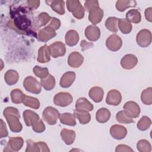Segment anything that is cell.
I'll list each match as a JSON object with an SVG mask.
<instances>
[{
    "label": "cell",
    "instance_id": "obj_37",
    "mask_svg": "<svg viewBox=\"0 0 152 152\" xmlns=\"http://www.w3.org/2000/svg\"><path fill=\"white\" fill-rule=\"evenodd\" d=\"M118 18L114 17H110L107 18L105 22V26L107 29L113 33L118 31Z\"/></svg>",
    "mask_w": 152,
    "mask_h": 152
},
{
    "label": "cell",
    "instance_id": "obj_42",
    "mask_svg": "<svg viewBox=\"0 0 152 152\" xmlns=\"http://www.w3.org/2000/svg\"><path fill=\"white\" fill-rule=\"evenodd\" d=\"M137 148L140 152H150L151 150V146L148 141L140 140L137 144Z\"/></svg>",
    "mask_w": 152,
    "mask_h": 152
},
{
    "label": "cell",
    "instance_id": "obj_45",
    "mask_svg": "<svg viewBox=\"0 0 152 152\" xmlns=\"http://www.w3.org/2000/svg\"><path fill=\"white\" fill-rule=\"evenodd\" d=\"M33 130L37 133H41L45 130V125L42 119H39L36 124L32 125Z\"/></svg>",
    "mask_w": 152,
    "mask_h": 152
},
{
    "label": "cell",
    "instance_id": "obj_24",
    "mask_svg": "<svg viewBox=\"0 0 152 152\" xmlns=\"http://www.w3.org/2000/svg\"><path fill=\"white\" fill-rule=\"evenodd\" d=\"M74 115L82 125L88 124L91 120V115L86 110L75 109L74 110Z\"/></svg>",
    "mask_w": 152,
    "mask_h": 152
},
{
    "label": "cell",
    "instance_id": "obj_19",
    "mask_svg": "<svg viewBox=\"0 0 152 152\" xmlns=\"http://www.w3.org/2000/svg\"><path fill=\"white\" fill-rule=\"evenodd\" d=\"M23 118L26 125L28 126H32L40 119L39 116L30 110H26L23 112Z\"/></svg>",
    "mask_w": 152,
    "mask_h": 152
},
{
    "label": "cell",
    "instance_id": "obj_50",
    "mask_svg": "<svg viewBox=\"0 0 152 152\" xmlns=\"http://www.w3.org/2000/svg\"><path fill=\"white\" fill-rule=\"evenodd\" d=\"M27 6L30 10H34L37 9L40 5V1H27Z\"/></svg>",
    "mask_w": 152,
    "mask_h": 152
},
{
    "label": "cell",
    "instance_id": "obj_48",
    "mask_svg": "<svg viewBox=\"0 0 152 152\" xmlns=\"http://www.w3.org/2000/svg\"><path fill=\"white\" fill-rule=\"evenodd\" d=\"M48 26L51 27L52 28H53L56 31V30H58L60 27L61 21L59 19H58L55 17H53V18H52L51 21H50V24Z\"/></svg>",
    "mask_w": 152,
    "mask_h": 152
},
{
    "label": "cell",
    "instance_id": "obj_23",
    "mask_svg": "<svg viewBox=\"0 0 152 152\" xmlns=\"http://www.w3.org/2000/svg\"><path fill=\"white\" fill-rule=\"evenodd\" d=\"M46 3L49 5L51 8L59 15H63L65 13V4L62 0L46 1Z\"/></svg>",
    "mask_w": 152,
    "mask_h": 152
},
{
    "label": "cell",
    "instance_id": "obj_44",
    "mask_svg": "<svg viewBox=\"0 0 152 152\" xmlns=\"http://www.w3.org/2000/svg\"><path fill=\"white\" fill-rule=\"evenodd\" d=\"M27 147L26 149V152H37L39 151L37 142L32 141L31 140H27Z\"/></svg>",
    "mask_w": 152,
    "mask_h": 152
},
{
    "label": "cell",
    "instance_id": "obj_14",
    "mask_svg": "<svg viewBox=\"0 0 152 152\" xmlns=\"http://www.w3.org/2000/svg\"><path fill=\"white\" fill-rule=\"evenodd\" d=\"M110 134L113 138L116 140H122L126 135L127 129L122 125L115 124L110 127Z\"/></svg>",
    "mask_w": 152,
    "mask_h": 152
},
{
    "label": "cell",
    "instance_id": "obj_27",
    "mask_svg": "<svg viewBox=\"0 0 152 152\" xmlns=\"http://www.w3.org/2000/svg\"><path fill=\"white\" fill-rule=\"evenodd\" d=\"M111 116L110 112L109 109L105 107L99 109L96 114V119L99 123H106L107 122Z\"/></svg>",
    "mask_w": 152,
    "mask_h": 152
},
{
    "label": "cell",
    "instance_id": "obj_39",
    "mask_svg": "<svg viewBox=\"0 0 152 152\" xmlns=\"http://www.w3.org/2000/svg\"><path fill=\"white\" fill-rule=\"evenodd\" d=\"M141 100L142 102L147 105H150L152 103V88L151 87L143 90L141 94Z\"/></svg>",
    "mask_w": 152,
    "mask_h": 152
},
{
    "label": "cell",
    "instance_id": "obj_32",
    "mask_svg": "<svg viewBox=\"0 0 152 152\" xmlns=\"http://www.w3.org/2000/svg\"><path fill=\"white\" fill-rule=\"evenodd\" d=\"M126 19L130 23H138L141 21V13L136 9L130 10L126 14Z\"/></svg>",
    "mask_w": 152,
    "mask_h": 152
},
{
    "label": "cell",
    "instance_id": "obj_12",
    "mask_svg": "<svg viewBox=\"0 0 152 152\" xmlns=\"http://www.w3.org/2000/svg\"><path fill=\"white\" fill-rule=\"evenodd\" d=\"M88 20L93 25L100 23L103 17V10L99 6L93 7L88 11Z\"/></svg>",
    "mask_w": 152,
    "mask_h": 152
},
{
    "label": "cell",
    "instance_id": "obj_36",
    "mask_svg": "<svg viewBox=\"0 0 152 152\" xmlns=\"http://www.w3.org/2000/svg\"><path fill=\"white\" fill-rule=\"evenodd\" d=\"M52 19L51 17L46 12H41L34 20V24L37 27H40L46 25L50 20Z\"/></svg>",
    "mask_w": 152,
    "mask_h": 152
},
{
    "label": "cell",
    "instance_id": "obj_13",
    "mask_svg": "<svg viewBox=\"0 0 152 152\" xmlns=\"http://www.w3.org/2000/svg\"><path fill=\"white\" fill-rule=\"evenodd\" d=\"M122 100V95L121 93L115 89L110 90L106 96V102L107 104L112 106H118Z\"/></svg>",
    "mask_w": 152,
    "mask_h": 152
},
{
    "label": "cell",
    "instance_id": "obj_33",
    "mask_svg": "<svg viewBox=\"0 0 152 152\" xmlns=\"http://www.w3.org/2000/svg\"><path fill=\"white\" fill-rule=\"evenodd\" d=\"M40 84L46 90L50 91L55 87V79L53 76L49 74L46 77L41 78Z\"/></svg>",
    "mask_w": 152,
    "mask_h": 152
},
{
    "label": "cell",
    "instance_id": "obj_47",
    "mask_svg": "<svg viewBox=\"0 0 152 152\" xmlns=\"http://www.w3.org/2000/svg\"><path fill=\"white\" fill-rule=\"evenodd\" d=\"M8 135V131L7 129V126L5 123L3 121L2 119H1V131H0V137L1 138L7 137Z\"/></svg>",
    "mask_w": 152,
    "mask_h": 152
},
{
    "label": "cell",
    "instance_id": "obj_6",
    "mask_svg": "<svg viewBox=\"0 0 152 152\" xmlns=\"http://www.w3.org/2000/svg\"><path fill=\"white\" fill-rule=\"evenodd\" d=\"M73 100L72 95L68 92H59L53 97L54 103L60 107H65L69 105Z\"/></svg>",
    "mask_w": 152,
    "mask_h": 152
},
{
    "label": "cell",
    "instance_id": "obj_51",
    "mask_svg": "<svg viewBox=\"0 0 152 152\" xmlns=\"http://www.w3.org/2000/svg\"><path fill=\"white\" fill-rule=\"evenodd\" d=\"M37 146L39 150V151H50V150L48 148V146L45 142L40 141V142H37Z\"/></svg>",
    "mask_w": 152,
    "mask_h": 152
},
{
    "label": "cell",
    "instance_id": "obj_3",
    "mask_svg": "<svg viewBox=\"0 0 152 152\" xmlns=\"http://www.w3.org/2000/svg\"><path fill=\"white\" fill-rule=\"evenodd\" d=\"M68 10L72 12L77 19H82L84 16V8L78 0H68L66 2Z\"/></svg>",
    "mask_w": 152,
    "mask_h": 152
},
{
    "label": "cell",
    "instance_id": "obj_34",
    "mask_svg": "<svg viewBox=\"0 0 152 152\" xmlns=\"http://www.w3.org/2000/svg\"><path fill=\"white\" fill-rule=\"evenodd\" d=\"M137 4L135 1L132 0H119L116 1V8L118 11L122 12L129 7H135Z\"/></svg>",
    "mask_w": 152,
    "mask_h": 152
},
{
    "label": "cell",
    "instance_id": "obj_16",
    "mask_svg": "<svg viewBox=\"0 0 152 152\" xmlns=\"http://www.w3.org/2000/svg\"><path fill=\"white\" fill-rule=\"evenodd\" d=\"M56 35L55 30L51 27L48 26L39 31V39L43 42H46Z\"/></svg>",
    "mask_w": 152,
    "mask_h": 152
},
{
    "label": "cell",
    "instance_id": "obj_35",
    "mask_svg": "<svg viewBox=\"0 0 152 152\" xmlns=\"http://www.w3.org/2000/svg\"><path fill=\"white\" fill-rule=\"evenodd\" d=\"M118 27L121 31L124 34L129 33L132 28V24L126 19L119 18L118 19Z\"/></svg>",
    "mask_w": 152,
    "mask_h": 152
},
{
    "label": "cell",
    "instance_id": "obj_22",
    "mask_svg": "<svg viewBox=\"0 0 152 152\" xmlns=\"http://www.w3.org/2000/svg\"><path fill=\"white\" fill-rule=\"evenodd\" d=\"M60 135L66 145L72 144L75 139V132L72 129L64 128L61 130Z\"/></svg>",
    "mask_w": 152,
    "mask_h": 152
},
{
    "label": "cell",
    "instance_id": "obj_4",
    "mask_svg": "<svg viewBox=\"0 0 152 152\" xmlns=\"http://www.w3.org/2000/svg\"><path fill=\"white\" fill-rule=\"evenodd\" d=\"M23 86L26 90L34 94H39L42 90V86L36 78L28 76L24 80Z\"/></svg>",
    "mask_w": 152,
    "mask_h": 152
},
{
    "label": "cell",
    "instance_id": "obj_17",
    "mask_svg": "<svg viewBox=\"0 0 152 152\" xmlns=\"http://www.w3.org/2000/svg\"><path fill=\"white\" fill-rule=\"evenodd\" d=\"M84 61V57L78 52H73L69 54L68 58V64L72 68L80 67Z\"/></svg>",
    "mask_w": 152,
    "mask_h": 152
},
{
    "label": "cell",
    "instance_id": "obj_41",
    "mask_svg": "<svg viewBox=\"0 0 152 152\" xmlns=\"http://www.w3.org/2000/svg\"><path fill=\"white\" fill-rule=\"evenodd\" d=\"M23 94V93L20 89L15 88L12 90L10 93L12 102L15 104L22 103V97Z\"/></svg>",
    "mask_w": 152,
    "mask_h": 152
},
{
    "label": "cell",
    "instance_id": "obj_18",
    "mask_svg": "<svg viewBox=\"0 0 152 152\" xmlns=\"http://www.w3.org/2000/svg\"><path fill=\"white\" fill-rule=\"evenodd\" d=\"M85 36L90 41H96L100 36V28L93 24L88 26L85 30Z\"/></svg>",
    "mask_w": 152,
    "mask_h": 152
},
{
    "label": "cell",
    "instance_id": "obj_2",
    "mask_svg": "<svg viewBox=\"0 0 152 152\" xmlns=\"http://www.w3.org/2000/svg\"><path fill=\"white\" fill-rule=\"evenodd\" d=\"M21 8H15L14 11H11V15L13 16L15 27L19 31L30 32L31 31V21L26 15V11H23Z\"/></svg>",
    "mask_w": 152,
    "mask_h": 152
},
{
    "label": "cell",
    "instance_id": "obj_1",
    "mask_svg": "<svg viewBox=\"0 0 152 152\" xmlns=\"http://www.w3.org/2000/svg\"><path fill=\"white\" fill-rule=\"evenodd\" d=\"M3 115L6 118L11 131L19 132L22 130L23 126L20 122V113L17 108L7 107L3 111Z\"/></svg>",
    "mask_w": 152,
    "mask_h": 152
},
{
    "label": "cell",
    "instance_id": "obj_15",
    "mask_svg": "<svg viewBox=\"0 0 152 152\" xmlns=\"http://www.w3.org/2000/svg\"><path fill=\"white\" fill-rule=\"evenodd\" d=\"M138 63V58L133 54L125 55L121 60L122 67L126 69H131Z\"/></svg>",
    "mask_w": 152,
    "mask_h": 152
},
{
    "label": "cell",
    "instance_id": "obj_43",
    "mask_svg": "<svg viewBox=\"0 0 152 152\" xmlns=\"http://www.w3.org/2000/svg\"><path fill=\"white\" fill-rule=\"evenodd\" d=\"M33 72L36 76L41 78H44L46 77L49 74L48 69L47 68H42L37 65L35 66L33 69Z\"/></svg>",
    "mask_w": 152,
    "mask_h": 152
},
{
    "label": "cell",
    "instance_id": "obj_11",
    "mask_svg": "<svg viewBox=\"0 0 152 152\" xmlns=\"http://www.w3.org/2000/svg\"><path fill=\"white\" fill-rule=\"evenodd\" d=\"M124 110L132 118H137L140 113V107L138 104L134 101H128L124 105Z\"/></svg>",
    "mask_w": 152,
    "mask_h": 152
},
{
    "label": "cell",
    "instance_id": "obj_29",
    "mask_svg": "<svg viewBox=\"0 0 152 152\" xmlns=\"http://www.w3.org/2000/svg\"><path fill=\"white\" fill-rule=\"evenodd\" d=\"M22 103L25 106L34 109H37L40 107V102L37 98L28 96L24 94L22 97Z\"/></svg>",
    "mask_w": 152,
    "mask_h": 152
},
{
    "label": "cell",
    "instance_id": "obj_31",
    "mask_svg": "<svg viewBox=\"0 0 152 152\" xmlns=\"http://www.w3.org/2000/svg\"><path fill=\"white\" fill-rule=\"evenodd\" d=\"M59 119L60 122L64 125L69 126H75L76 125L75 117L74 114L70 113H63L59 115Z\"/></svg>",
    "mask_w": 152,
    "mask_h": 152
},
{
    "label": "cell",
    "instance_id": "obj_30",
    "mask_svg": "<svg viewBox=\"0 0 152 152\" xmlns=\"http://www.w3.org/2000/svg\"><path fill=\"white\" fill-rule=\"evenodd\" d=\"M75 109L90 112L93 110V105L86 98L80 97L78 99L75 105Z\"/></svg>",
    "mask_w": 152,
    "mask_h": 152
},
{
    "label": "cell",
    "instance_id": "obj_28",
    "mask_svg": "<svg viewBox=\"0 0 152 152\" xmlns=\"http://www.w3.org/2000/svg\"><path fill=\"white\" fill-rule=\"evenodd\" d=\"M4 79L8 85L12 86L17 83L19 79V74L15 70L9 69L5 72Z\"/></svg>",
    "mask_w": 152,
    "mask_h": 152
},
{
    "label": "cell",
    "instance_id": "obj_52",
    "mask_svg": "<svg viewBox=\"0 0 152 152\" xmlns=\"http://www.w3.org/2000/svg\"><path fill=\"white\" fill-rule=\"evenodd\" d=\"M145 17L146 20L149 21H152V8L149 7L145 9Z\"/></svg>",
    "mask_w": 152,
    "mask_h": 152
},
{
    "label": "cell",
    "instance_id": "obj_38",
    "mask_svg": "<svg viewBox=\"0 0 152 152\" xmlns=\"http://www.w3.org/2000/svg\"><path fill=\"white\" fill-rule=\"evenodd\" d=\"M116 119L117 121L121 124H131L134 122L133 119L129 116L125 110H121L118 112L116 115Z\"/></svg>",
    "mask_w": 152,
    "mask_h": 152
},
{
    "label": "cell",
    "instance_id": "obj_26",
    "mask_svg": "<svg viewBox=\"0 0 152 152\" xmlns=\"http://www.w3.org/2000/svg\"><path fill=\"white\" fill-rule=\"evenodd\" d=\"M65 40L66 44L69 46L76 45L79 40V35L77 31L74 30L68 31L65 36Z\"/></svg>",
    "mask_w": 152,
    "mask_h": 152
},
{
    "label": "cell",
    "instance_id": "obj_5",
    "mask_svg": "<svg viewBox=\"0 0 152 152\" xmlns=\"http://www.w3.org/2000/svg\"><path fill=\"white\" fill-rule=\"evenodd\" d=\"M60 113L58 110L53 107L48 106L46 107L42 113V116L43 120L49 125H55L59 117Z\"/></svg>",
    "mask_w": 152,
    "mask_h": 152
},
{
    "label": "cell",
    "instance_id": "obj_49",
    "mask_svg": "<svg viewBox=\"0 0 152 152\" xmlns=\"http://www.w3.org/2000/svg\"><path fill=\"white\" fill-rule=\"evenodd\" d=\"M116 152H121V151H134V150L129 146L124 144H119L117 145L115 149Z\"/></svg>",
    "mask_w": 152,
    "mask_h": 152
},
{
    "label": "cell",
    "instance_id": "obj_25",
    "mask_svg": "<svg viewBox=\"0 0 152 152\" xmlns=\"http://www.w3.org/2000/svg\"><path fill=\"white\" fill-rule=\"evenodd\" d=\"M104 92L100 87H93L90 88L88 92L89 97L96 103L100 102L103 97Z\"/></svg>",
    "mask_w": 152,
    "mask_h": 152
},
{
    "label": "cell",
    "instance_id": "obj_46",
    "mask_svg": "<svg viewBox=\"0 0 152 152\" xmlns=\"http://www.w3.org/2000/svg\"><path fill=\"white\" fill-rule=\"evenodd\" d=\"M97 6H99V2L97 1H96V0L86 1L84 2V10H86L88 12L91 8Z\"/></svg>",
    "mask_w": 152,
    "mask_h": 152
},
{
    "label": "cell",
    "instance_id": "obj_8",
    "mask_svg": "<svg viewBox=\"0 0 152 152\" xmlns=\"http://www.w3.org/2000/svg\"><path fill=\"white\" fill-rule=\"evenodd\" d=\"M106 45L109 50L113 52L118 51L122 47V40L116 34H112L107 39Z\"/></svg>",
    "mask_w": 152,
    "mask_h": 152
},
{
    "label": "cell",
    "instance_id": "obj_9",
    "mask_svg": "<svg viewBox=\"0 0 152 152\" xmlns=\"http://www.w3.org/2000/svg\"><path fill=\"white\" fill-rule=\"evenodd\" d=\"M24 144L23 139L20 137H10L4 151H17L21 150Z\"/></svg>",
    "mask_w": 152,
    "mask_h": 152
},
{
    "label": "cell",
    "instance_id": "obj_7",
    "mask_svg": "<svg viewBox=\"0 0 152 152\" xmlns=\"http://www.w3.org/2000/svg\"><path fill=\"white\" fill-rule=\"evenodd\" d=\"M136 41L137 44L142 48L148 46L151 43V31L147 29L140 30L137 34Z\"/></svg>",
    "mask_w": 152,
    "mask_h": 152
},
{
    "label": "cell",
    "instance_id": "obj_40",
    "mask_svg": "<svg viewBox=\"0 0 152 152\" xmlns=\"http://www.w3.org/2000/svg\"><path fill=\"white\" fill-rule=\"evenodd\" d=\"M151 124V119L147 116H143L138 122L137 126L140 131H145L148 129Z\"/></svg>",
    "mask_w": 152,
    "mask_h": 152
},
{
    "label": "cell",
    "instance_id": "obj_10",
    "mask_svg": "<svg viewBox=\"0 0 152 152\" xmlns=\"http://www.w3.org/2000/svg\"><path fill=\"white\" fill-rule=\"evenodd\" d=\"M50 55L54 58L62 56L65 54L66 47L65 45L61 42H55L49 46Z\"/></svg>",
    "mask_w": 152,
    "mask_h": 152
},
{
    "label": "cell",
    "instance_id": "obj_21",
    "mask_svg": "<svg viewBox=\"0 0 152 152\" xmlns=\"http://www.w3.org/2000/svg\"><path fill=\"white\" fill-rule=\"evenodd\" d=\"M50 56L49 46L45 45L39 49L37 60L40 63H46L50 61Z\"/></svg>",
    "mask_w": 152,
    "mask_h": 152
},
{
    "label": "cell",
    "instance_id": "obj_53",
    "mask_svg": "<svg viewBox=\"0 0 152 152\" xmlns=\"http://www.w3.org/2000/svg\"><path fill=\"white\" fill-rule=\"evenodd\" d=\"M81 46L82 47V49L83 50H84L86 49H87L90 48H91L93 45L91 43H89V42H87L85 40H82L81 42Z\"/></svg>",
    "mask_w": 152,
    "mask_h": 152
},
{
    "label": "cell",
    "instance_id": "obj_20",
    "mask_svg": "<svg viewBox=\"0 0 152 152\" xmlns=\"http://www.w3.org/2000/svg\"><path fill=\"white\" fill-rule=\"evenodd\" d=\"M75 79V74L72 71H68L63 74L61 78L59 84L63 88L70 87Z\"/></svg>",
    "mask_w": 152,
    "mask_h": 152
}]
</instances>
